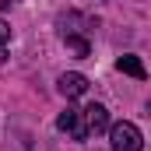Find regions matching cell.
Returning <instances> with one entry per match:
<instances>
[{
  "mask_svg": "<svg viewBox=\"0 0 151 151\" xmlns=\"http://www.w3.org/2000/svg\"><path fill=\"white\" fill-rule=\"evenodd\" d=\"M7 39H11V25L0 18V46H7Z\"/></svg>",
  "mask_w": 151,
  "mask_h": 151,
  "instance_id": "cell-7",
  "label": "cell"
},
{
  "mask_svg": "<svg viewBox=\"0 0 151 151\" xmlns=\"http://www.w3.org/2000/svg\"><path fill=\"white\" fill-rule=\"evenodd\" d=\"M109 141H113V151H141L144 148V134H141L137 123H130V119L109 123Z\"/></svg>",
  "mask_w": 151,
  "mask_h": 151,
  "instance_id": "cell-1",
  "label": "cell"
},
{
  "mask_svg": "<svg viewBox=\"0 0 151 151\" xmlns=\"http://www.w3.org/2000/svg\"><path fill=\"white\" fill-rule=\"evenodd\" d=\"M56 127H60L70 141H88V134H84V119H81V109H63V113L56 116Z\"/></svg>",
  "mask_w": 151,
  "mask_h": 151,
  "instance_id": "cell-3",
  "label": "cell"
},
{
  "mask_svg": "<svg viewBox=\"0 0 151 151\" xmlns=\"http://www.w3.org/2000/svg\"><path fill=\"white\" fill-rule=\"evenodd\" d=\"M81 119H84V134H88V137L109 130V113H106V106H99V102L84 106V109H81Z\"/></svg>",
  "mask_w": 151,
  "mask_h": 151,
  "instance_id": "cell-2",
  "label": "cell"
},
{
  "mask_svg": "<svg viewBox=\"0 0 151 151\" xmlns=\"http://www.w3.org/2000/svg\"><path fill=\"white\" fill-rule=\"evenodd\" d=\"M56 91H60L63 99H81V95L88 91V77L77 74V70H70V74H60V81H56Z\"/></svg>",
  "mask_w": 151,
  "mask_h": 151,
  "instance_id": "cell-4",
  "label": "cell"
},
{
  "mask_svg": "<svg viewBox=\"0 0 151 151\" xmlns=\"http://www.w3.org/2000/svg\"><path fill=\"white\" fill-rule=\"evenodd\" d=\"M67 49H70L74 56H88V53H91L88 39H81V35H70V32H67Z\"/></svg>",
  "mask_w": 151,
  "mask_h": 151,
  "instance_id": "cell-6",
  "label": "cell"
},
{
  "mask_svg": "<svg viewBox=\"0 0 151 151\" xmlns=\"http://www.w3.org/2000/svg\"><path fill=\"white\" fill-rule=\"evenodd\" d=\"M116 67H119L123 74L137 77V81H144V77H148V70H144V63H141L137 56H119V60H116Z\"/></svg>",
  "mask_w": 151,
  "mask_h": 151,
  "instance_id": "cell-5",
  "label": "cell"
}]
</instances>
